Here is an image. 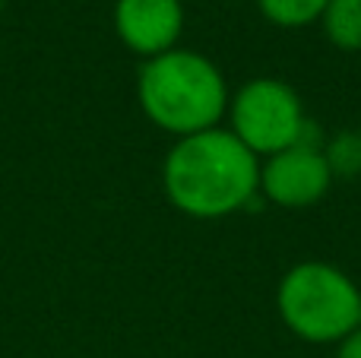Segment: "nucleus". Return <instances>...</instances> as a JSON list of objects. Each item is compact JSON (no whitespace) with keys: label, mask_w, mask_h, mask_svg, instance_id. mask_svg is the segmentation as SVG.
I'll return each mask as SVG.
<instances>
[{"label":"nucleus","mask_w":361,"mask_h":358,"mask_svg":"<svg viewBox=\"0 0 361 358\" xmlns=\"http://www.w3.org/2000/svg\"><path fill=\"white\" fill-rule=\"evenodd\" d=\"M324 159H326V165H330L333 178H339V181H355L361 175V137H358V130H345V133H336V137H326Z\"/></svg>","instance_id":"1a4fd4ad"},{"label":"nucleus","mask_w":361,"mask_h":358,"mask_svg":"<svg viewBox=\"0 0 361 358\" xmlns=\"http://www.w3.org/2000/svg\"><path fill=\"white\" fill-rule=\"evenodd\" d=\"M276 311L292 336L311 346H336L361 327V289L339 266L301 260L276 285Z\"/></svg>","instance_id":"7ed1b4c3"},{"label":"nucleus","mask_w":361,"mask_h":358,"mask_svg":"<svg viewBox=\"0 0 361 358\" xmlns=\"http://www.w3.org/2000/svg\"><path fill=\"white\" fill-rule=\"evenodd\" d=\"M0 16H4V0H0Z\"/></svg>","instance_id":"9b49d317"},{"label":"nucleus","mask_w":361,"mask_h":358,"mask_svg":"<svg viewBox=\"0 0 361 358\" xmlns=\"http://www.w3.org/2000/svg\"><path fill=\"white\" fill-rule=\"evenodd\" d=\"M330 0H257V10L263 19L279 29H305V25L320 23Z\"/></svg>","instance_id":"6e6552de"},{"label":"nucleus","mask_w":361,"mask_h":358,"mask_svg":"<svg viewBox=\"0 0 361 358\" xmlns=\"http://www.w3.org/2000/svg\"><path fill=\"white\" fill-rule=\"evenodd\" d=\"M336 358H361V327L345 336L343 342H336Z\"/></svg>","instance_id":"9d476101"},{"label":"nucleus","mask_w":361,"mask_h":358,"mask_svg":"<svg viewBox=\"0 0 361 358\" xmlns=\"http://www.w3.org/2000/svg\"><path fill=\"white\" fill-rule=\"evenodd\" d=\"M320 29L336 51H361V0H330L320 16Z\"/></svg>","instance_id":"0eeeda50"},{"label":"nucleus","mask_w":361,"mask_h":358,"mask_svg":"<svg viewBox=\"0 0 361 358\" xmlns=\"http://www.w3.org/2000/svg\"><path fill=\"white\" fill-rule=\"evenodd\" d=\"M358 137H361V121H358Z\"/></svg>","instance_id":"f8f14e48"},{"label":"nucleus","mask_w":361,"mask_h":358,"mask_svg":"<svg viewBox=\"0 0 361 358\" xmlns=\"http://www.w3.org/2000/svg\"><path fill=\"white\" fill-rule=\"evenodd\" d=\"M225 118H228V130L257 159L298 146L311 124L301 95L279 76H254L241 82L231 92Z\"/></svg>","instance_id":"20e7f679"},{"label":"nucleus","mask_w":361,"mask_h":358,"mask_svg":"<svg viewBox=\"0 0 361 358\" xmlns=\"http://www.w3.org/2000/svg\"><path fill=\"white\" fill-rule=\"evenodd\" d=\"M111 25L118 42L130 54L149 61L178 48L184 35V4L180 0H114Z\"/></svg>","instance_id":"423d86ee"},{"label":"nucleus","mask_w":361,"mask_h":358,"mask_svg":"<svg viewBox=\"0 0 361 358\" xmlns=\"http://www.w3.org/2000/svg\"><path fill=\"white\" fill-rule=\"evenodd\" d=\"M228 82L212 57L193 48H171L140 63L137 105L152 127L169 137H193L222 124L228 111Z\"/></svg>","instance_id":"f03ea898"},{"label":"nucleus","mask_w":361,"mask_h":358,"mask_svg":"<svg viewBox=\"0 0 361 358\" xmlns=\"http://www.w3.org/2000/svg\"><path fill=\"white\" fill-rule=\"evenodd\" d=\"M333 171L324 149L288 146L276 156L260 159V197L279 209L317 206L333 187Z\"/></svg>","instance_id":"39448f33"},{"label":"nucleus","mask_w":361,"mask_h":358,"mask_svg":"<svg viewBox=\"0 0 361 358\" xmlns=\"http://www.w3.org/2000/svg\"><path fill=\"white\" fill-rule=\"evenodd\" d=\"M162 190L190 219H228L260 200V159L228 127L180 137L162 159Z\"/></svg>","instance_id":"f257e3e1"}]
</instances>
